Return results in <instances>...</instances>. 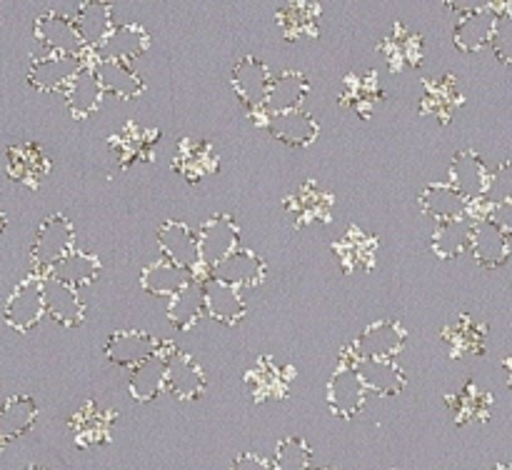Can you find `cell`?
Instances as JSON below:
<instances>
[{"label":"cell","mask_w":512,"mask_h":470,"mask_svg":"<svg viewBox=\"0 0 512 470\" xmlns=\"http://www.w3.org/2000/svg\"><path fill=\"white\" fill-rule=\"evenodd\" d=\"M365 385L360 380L358 355L353 345H345L340 353L338 365L328 380V408L335 418L353 420L365 408Z\"/></svg>","instance_id":"1"},{"label":"cell","mask_w":512,"mask_h":470,"mask_svg":"<svg viewBox=\"0 0 512 470\" xmlns=\"http://www.w3.org/2000/svg\"><path fill=\"white\" fill-rule=\"evenodd\" d=\"M275 83V75L270 73L268 63L260 60L258 55H245L230 70V85H233L235 95L240 103L248 108L253 115L255 125L265 128V103H268L270 88Z\"/></svg>","instance_id":"2"},{"label":"cell","mask_w":512,"mask_h":470,"mask_svg":"<svg viewBox=\"0 0 512 470\" xmlns=\"http://www.w3.org/2000/svg\"><path fill=\"white\" fill-rule=\"evenodd\" d=\"M75 253V228L68 215L53 213L40 223L33 243H30V263H33L35 275H43L60 260Z\"/></svg>","instance_id":"3"},{"label":"cell","mask_w":512,"mask_h":470,"mask_svg":"<svg viewBox=\"0 0 512 470\" xmlns=\"http://www.w3.org/2000/svg\"><path fill=\"white\" fill-rule=\"evenodd\" d=\"M33 33H35V40H38V43L43 45L48 53L78 55V58H88V55L93 53V50L85 45L75 18L68 13L45 10L43 15H38V18H35Z\"/></svg>","instance_id":"4"},{"label":"cell","mask_w":512,"mask_h":470,"mask_svg":"<svg viewBox=\"0 0 512 470\" xmlns=\"http://www.w3.org/2000/svg\"><path fill=\"white\" fill-rule=\"evenodd\" d=\"M90 58H93V53L88 58L60 53H45L40 58L35 55L28 65V85L40 93H65Z\"/></svg>","instance_id":"5"},{"label":"cell","mask_w":512,"mask_h":470,"mask_svg":"<svg viewBox=\"0 0 512 470\" xmlns=\"http://www.w3.org/2000/svg\"><path fill=\"white\" fill-rule=\"evenodd\" d=\"M200 263H203L205 275L218 268L225 258L235 253L240 245V225L235 223L233 215L215 213L200 228Z\"/></svg>","instance_id":"6"},{"label":"cell","mask_w":512,"mask_h":470,"mask_svg":"<svg viewBox=\"0 0 512 470\" xmlns=\"http://www.w3.org/2000/svg\"><path fill=\"white\" fill-rule=\"evenodd\" d=\"M293 365L278 363L273 355H260L253 368L245 373V388L255 403H273V400H285L290 395V383H293Z\"/></svg>","instance_id":"7"},{"label":"cell","mask_w":512,"mask_h":470,"mask_svg":"<svg viewBox=\"0 0 512 470\" xmlns=\"http://www.w3.org/2000/svg\"><path fill=\"white\" fill-rule=\"evenodd\" d=\"M158 245L163 250V258H168L170 263L188 270L195 278L205 275L203 263H200V235L188 223L165 220L158 228Z\"/></svg>","instance_id":"8"},{"label":"cell","mask_w":512,"mask_h":470,"mask_svg":"<svg viewBox=\"0 0 512 470\" xmlns=\"http://www.w3.org/2000/svg\"><path fill=\"white\" fill-rule=\"evenodd\" d=\"M45 315V295H43V278L30 275L23 283L13 288L3 305V318L18 333H28L43 320Z\"/></svg>","instance_id":"9"},{"label":"cell","mask_w":512,"mask_h":470,"mask_svg":"<svg viewBox=\"0 0 512 470\" xmlns=\"http://www.w3.org/2000/svg\"><path fill=\"white\" fill-rule=\"evenodd\" d=\"M335 198L330 190H325L318 180H305L298 190L285 198V213L295 223V228H308V225H328L333 220Z\"/></svg>","instance_id":"10"},{"label":"cell","mask_w":512,"mask_h":470,"mask_svg":"<svg viewBox=\"0 0 512 470\" xmlns=\"http://www.w3.org/2000/svg\"><path fill=\"white\" fill-rule=\"evenodd\" d=\"M350 345L363 360H395L408 345V328L400 320H378L370 323Z\"/></svg>","instance_id":"11"},{"label":"cell","mask_w":512,"mask_h":470,"mask_svg":"<svg viewBox=\"0 0 512 470\" xmlns=\"http://www.w3.org/2000/svg\"><path fill=\"white\" fill-rule=\"evenodd\" d=\"M165 340L155 338L148 330H115L103 345V355L108 363L120 365V368H138L140 363L150 360L163 350Z\"/></svg>","instance_id":"12"},{"label":"cell","mask_w":512,"mask_h":470,"mask_svg":"<svg viewBox=\"0 0 512 470\" xmlns=\"http://www.w3.org/2000/svg\"><path fill=\"white\" fill-rule=\"evenodd\" d=\"M115 418H118V413L110 405L98 403V400H85L68 423L75 445L78 448H93V445L110 443Z\"/></svg>","instance_id":"13"},{"label":"cell","mask_w":512,"mask_h":470,"mask_svg":"<svg viewBox=\"0 0 512 470\" xmlns=\"http://www.w3.org/2000/svg\"><path fill=\"white\" fill-rule=\"evenodd\" d=\"M498 20V3L475 5L468 13L458 15L453 25V43L460 53H480L490 48Z\"/></svg>","instance_id":"14"},{"label":"cell","mask_w":512,"mask_h":470,"mask_svg":"<svg viewBox=\"0 0 512 470\" xmlns=\"http://www.w3.org/2000/svg\"><path fill=\"white\" fill-rule=\"evenodd\" d=\"M378 250V238L373 233H368V230L358 228V225H350L333 243V253L345 275L370 273L375 268V263H378Z\"/></svg>","instance_id":"15"},{"label":"cell","mask_w":512,"mask_h":470,"mask_svg":"<svg viewBox=\"0 0 512 470\" xmlns=\"http://www.w3.org/2000/svg\"><path fill=\"white\" fill-rule=\"evenodd\" d=\"M465 95L460 80L453 73H440L425 78L423 95H420V113L435 118L440 125H448L458 108H463Z\"/></svg>","instance_id":"16"},{"label":"cell","mask_w":512,"mask_h":470,"mask_svg":"<svg viewBox=\"0 0 512 470\" xmlns=\"http://www.w3.org/2000/svg\"><path fill=\"white\" fill-rule=\"evenodd\" d=\"M448 183L465 195L473 205L485 203L490 183V170L485 168L483 158L473 148L455 150L450 160Z\"/></svg>","instance_id":"17"},{"label":"cell","mask_w":512,"mask_h":470,"mask_svg":"<svg viewBox=\"0 0 512 470\" xmlns=\"http://www.w3.org/2000/svg\"><path fill=\"white\" fill-rule=\"evenodd\" d=\"M205 388H208V378H205L203 365L190 353L175 350L173 358H170L165 393L180 403H193V400L203 398Z\"/></svg>","instance_id":"18"},{"label":"cell","mask_w":512,"mask_h":470,"mask_svg":"<svg viewBox=\"0 0 512 470\" xmlns=\"http://www.w3.org/2000/svg\"><path fill=\"white\" fill-rule=\"evenodd\" d=\"M175 350L178 348H175L173 340H165L163 350L158 355H153L150 360L140 363L138 368H133L128 383L133 400H138V403H153L160 393H165L170 358H173Z\"/></svg>","instance_id":"19"},{"label":"cell","mask_w":512,"mask_h":470,"mask_svg":"<svg viewBox=\"0 0 512 470\" xmlns=\"http://www.w3.org/2000/svg\"><path fill=\"white\" fill-rule=\"evenodd\" d=\"M5 173L15 183H23L28 188H38L40 180L50 173V158L45 150L33 140L25 143H10L5 148Z\"/></svg>","instance_id":"20"},{"label":"cell","mask_w":512,"mask_h":470,"mask_svg":"<svg viewBox=\"0 0 512 470\" xmlns=\"http://www.w3.org/2000/svg\"><path fill=\"white\" fill-rule=\"evenodd\" d=\"M420 213L433 218L435 223H448L473 215V203L450 183H428L418 195Z\"/></svg>","instance_id":"21"},{"label":"cell","mask_w":512,"mask_h":470,"mask_svg":"<svg viewBox=\"0 0 512 470\" xmlns=\"http://www.w3.org/2000/svg\"><path fill=\"white\" fill-rule=\"evenodd\" d=\"M160 138V130L145 128V125L128 120L125 128L120 133L110 135L108 145L113 150L115 160H118L123 168H133V165L145 163V160L153 158V148Z\"/></svg>","instance_id":"22"},{"label":"cell","mask_w":512,"mask_h":470,"mask_svg":"<svg viewBox=\"0 0 512 470\" xmlns=\"http://www.w3.org/2000/svg\"><path fill=\"white\" fill-rule=\"evenodd\" d=\"M475 218V233H473V253L475 263L480 268H503L510 258V238L500 230V225L495 223L488 215H473Z\"/></svg>","instance_id":"23"},{"label":"cell","mask_w":512,"mask_h":470,"mask_svg":"<svg viewBox=\"0 0 512 470\" xmlns=\"http://www.w3.org/2000/svg\"><path fill=\"white\" fill-rule=\"evenodd\" d=\"M173 170L188 183H200L218 170V153L210 140L180 138L175 145Z\"/></svg>","instance_id":"24"},{"label":"cell","mask_w":512,"mask_h":470,"mask_svg":"<svg viewBox=\"0 0 512 470\" xmlns=\"http://www.w3.org/2000/svg\"><path fill=\"white\" fill-rule=\"evenodd\" d=\"M378 53L383 55L393 73L415 68L423 63V35L398 20L383 38V43L378 45Z\"/></svg>","instance_id":"25"},{"label":"cell","mask_w":512,"mask_h":470,"mask_svg":"<svg viewBox=\"0 0 512 470\" xmlns=\"http://www.w3.org/2000/svg\"><path fill=\"white\" fill-rule=\"evenodd\" d=\"M45 295V315L55 320L63 328H78L85 320V300L80 298V290L60 280L43 278Z\"/></svg>","instance_id":"26"},{"label":"cell","mask_w":512,"mask_h":470,"mask_svg":"<svg viewBox=\"0 0 512 470\" xmlns=\"http://www.w3.org/2000/svg\"><path fill=\"white\" fill-rule=\"evenodd\" d=\"M150 48V33L140 23H120L115 25L113 33L108 35L93 55L98 60H120V63H133L143 58Z\"/></svg>","instance_id":"27"},{"label":"cell","mask_w":512,"mask_h":470,"mask_svg":"<svg viewBox=\"0 0 512 470\" xmlns=\"http://www.w3.org/2000/svg\"><path fill=\"white\" fill-rule=\"evenodd\" d=\"M208 275L223 280V283L233 285V288H255L265 280L268 275V263L260 258L255 250L250 248H238L230 258H225L218 268L210 270Z\"/></svg>","instance_id":"28"},{"label":"cell","mask_w":512,"mask_h":470,"mask_svg":"<svg viewBox=\"0 0 512 470\" xmlns=\"http://www.w3.org/2000/svg\"><path fill=\"white\" fill-rule=\"evenodd\" d=\"M63 95L65 105H68L70 115H73L75 120H88L98 113L100 105H103L105 90L103 85H100L98 73H95L93 58L85 63V68L80 70L78 75H75V80L68 85V90H65Z\"/></svg>","instance_id":"29"},{"label":"cell","mask_w":512,"mask_h":470,"mask_svg":"<svg viewBox=\"0 0 512 470\" xmlns=\"http://www.w3.org/2000/svg\"><path fill=\"white\" fill-rule=\"evenodd\" d=\"M205 308L215 323L223 325H238L240 320L248 315V305H245L243 290L233 288V285L223 283V280L205 275Z\"/></svg>","instance_id":"30"},{"label":"cell","mask_w":512,"mask_h":470,"mask_svg":"<svg viewBox=\"0 0 512 470\" xmlns=\"http://www.w3.org/2000/svg\"><path fill=\"white\" fill-rule=\"evenodd\" d=\"M268 133L288 148H310L320 135V123L308 110H290V113L270 115Z\"/></svg>","instance_id":"31"},{"label":"cell","mask_w":512,"mask_h":470,"mask_svg":"<svg viewBox=\"0 0 512 470\" xmlns=\"http://www.w3.org/2000/svg\"><path fill=\"white\" fill-rule=\"evenodd\" d=\"M450 358H465V355H483L488 345V325L475 320L473 315H460L448 323L440 333Z\"/></svg>","instance_id":"32"},{"label":"cell","mask_w":512,"mask_h":470,"mask_svg":"<svg viewBox=\"0 0 512 470\" xmlns=\"http://www.w3.org/2000/svg\"><path fill=\"white\" fill-rule=\"evenodd\" d=\"M320 18H323V8L313 0H293L275 13L278 28L283 30L285 40H290V43L318 38Z\"/></svg>","instance_id":"33"},{"label":"cell","mask_w":512,"mask_h":470,"mask_svg":"<svg viewBox=\"0 0 512 470\" xmlns=\"http://www.w3.org/2000/svg\"><path fill=\"white\" fill-rule=\"evenodd\" d=\"M310 93V80L303 70H285L275 75V83L270 88L268 103H265V125L270 115L290 113V110L303 108L305 98Z\"/></svg>","instance_id":"34"},{"label":"cell","mask_w":512,"mask_h":470,"mask_svg":"<svg viewBox=\"0 0 512 470\" xmlns=\"http://www.w3.org/2000/svg\"><path fill=\"white\" fill-rule=\"evenodd\" d=\"M205 275L200 278H193L178 295H173L168 303V323L173 325L175 330H193L195 325L200 323L203 315H208V308H205Z\"/></svg>","instance_id":"35"},{"label":"cell","mask_w":512,"mask_h":470,"mask_svg":"<svg viewBox=\"0 0 512 470\" xmlns=\"http://www.w3.org/2000/svg\"><path fill=\"white\" fill-rule=\"evenodd\" d=\"M445 400H448L455 425L485 423L493 413V395L480 388L478 383H473V380H468L458 393H450Z\"/></svg>","instance_id":"36"},{"label":"cell","mask_w":512,"mask_h":470,"mask_svg":"<svg viewBox=\"0 0 512 470\" xmlns=\"http://www.w3.org/2000/svg\"><path fill=\"white\" fill-rule=\"evenodd\" d=\"M358 370L365 390L375 395H383V398H395L408 385V375H405V370L395 360L358 358Z\"/></svg>","instance_id":"37"},{"label":"cell","mask_w":512,"mask_h":470,"mask_svg":"<svg viewBox=\"0 0 512 470\" xmlns=\"http://www.w3.org/2000/svg\"><path fill=\"white\" fill-rule=\"evenodd\" d=\"M340 105L355 110L360 118H370L375 105L383 100V88L378 83L375 70H363V73H348L345 75L343 93H340Z\"/></svg>","instance_id":"38"},{"label":"cell","mask_w":512,"mask_h":470,"mask_svg":"<svg viewBox=\"0 0 512 470\" xmlns=\"http://www.w3.org/2000/svg\"><path fill=\"white\" fill-rule=\"evenodd\" d=\"M193 278L195 275H190L188 270L170 263L168 258H158L140 270V288H143L145 293L170 300L173 295H178Z\"/></svg>","instance_id":"39"},{"label":"cell","mask_w":512,"mask_h":470,"mask_svg":"<svg viewBox=\"0 0 512 470\" xmlns=\"http://www.w3.org/2000/svg\"><path fill=\"white\" fill-rule=\"evenodd\" d=\"M93 63L105 93L115 95L120 100H135L145 93V80L128 63H120V60H98L95 55Z\"/></svg>","instance_id":"40"},{"label":"cell","mask_w":512,"mask_h":470,"mask_svg":"<svg viewBox=\"0 0 512 470\" xmlns=\"http://www.w3.org/2000/svg\"><path fill=\"white\" fill-rule=\"evenodd\" d=\"M473 233H475L473 215L460 220H448V223H440L438 228L433 230V238H430V250H433L440 260H455L473 248Z\"/></svg>","instance_id":"41"},{"label":"cell","mask_w":512,"mask_h":470,"mask_svg":"<svg viewBox=\"0 0 512 470\" xmlns=\"http://www.w3.org/2000/svg\"><path fill=\"white\" fill-rule=\"evenodd\" d=\"M38 415L40 408L30 395H10V398L5 400L3 410H0V443L10 445L13 440L23 438V435L35 425Z\"/></svg>","instance_id":"42"},{"label":"cell","mask_w":512,"mask_h":470,"mask_svg":"<svg viewBox=\"0 0 512 470\" xmlns=\"http://www.w3.org/2000/svg\"><path fill=\"white\" fill-rule=\"evenodd\" d=\"M75 23H78L80 35H83L85 45L90 50H98L100 45L108 40V35L115 30L113 20V5L100 3V0H90V3H83L73 13Z\"/></svg>","instance_id":"43"},{"label":"cell","mask_w":512,"mask_h":470,"mask_svg":"<svg viewBox=\"0 0 512 470\" xmlns=\"http://www.w3.org/2000/svg\"><path fill=\"white\" fill-rule=\"evenodd\" d=\"M103 273V263L95 253H85V250H75L68 258L60 260L58 265H53L50 270H45L40 278H53L60 283H68L73 288H83L98 280V275Z\"/></svg>","instance_id":"44"},{"label":"cell","mask_w":512,"mask_h":470,"mask_svg":"<svg viewBox=\"0 0 512 470\" xmlns=\"http://www.w3.org/2000/svg\"><path fill=\"white\" fill-rule=\"evenodd\" d=\"M275 470H313V450L300 435H288L275 448Z\"/></svg>","instance_id":"45"},{"label":"cell","mask_w":512,"mask_h":470,"mask_svg":"<svg viewBox=\"0 0 512 470\" xmlns=\"http://www.w3.org/2000/svg\"><path fill=\"white\" fill-rule=\"evenodd\" d=\"M495 58L503 65H512V5L498 3V20H495L493 43H490Z\"/></svg>","instance_id":"46"},{"label":"cell","mask_w":512,"mask_h":470,"mask_svg":"<svg viewBox=\"0 0 512 470\" xmlns=\"http://www.w3.org/2000/svg\"><path fill=\"white\" fill-rule=\"evenodd\" d=\"M512 203V160H505L498 168L490 170L488 195H485V205H503Z\"/></svg>","instance_id":"47"},{"label":"cell","mask_w":512,"mask_h":470,"mask_svg":"<svg viewBox=\"0 0 512 470\" xmlns=\"http://www.w3.org/2000/svg\"><path fill=\"white\" fill-rule=\"evenodd\" d=\"M473 215H488V218H493L495 223L500 225V230H503L508 238H512V203H503V205H473Z\"/></svg>","instance_id":"48"},{"label":"cell","mask_w":512,"mask_h":470,"mask_svg":"<svg viewBox=\"0 0 512 470\" xmlns=\"http://www.w3.org/2000/svg\"><path fill=\"white\" fill-rule=\"evenodd\" d=\"M230 470H275V463L258 453H240L230 465Z\"/></svg>","instance_id":"49"},{"label":"cell","mask_w":512,"mask_h":470,"mask_svg":"<svg viewBox=\"0 0 512 470\" xmlns=\"http://www.w3.org/2000/svg\"><path fill=\"white\" fill-rule=\"evenodd\" d=\"M503 368H505V375H508V383L512 385V355H510V358H505Z\"/></svg>","instance_id":"50"},{"label":"cell","mask_w":512,"mask_h":470,"mask_svg":"<svg viewBox=\"0 0 512 470\" xmlns=\"http://www.w3.org/2000/svg\"><path fill=\"white\" fill-rule=\"evenodd\" d=\"M490 470H512V463H498L495 468H490Z\"/></svg>","instance_id":"51"},{"label":"cell","mask_w":512,"mask_h":470,"mask_svg":"<svg viewBox=\"0 0 512 470\" xmlns=\"http://www.w3.org/2000/svg\"><path fill=\"white\" fill-rule=\"evenodd\" d=\"M25 470H45V468H40V465H28V468Z\"/></svg>","instance_id":"52"},{"label":"cell","mask_w":512,"mask_h":470,"mask_svg":"<svg viewBox=\"0 0 512 470\" xmlns=\"http://www.w3.org/2000/svg\"><path fill=\"white\" fill-rule=\"evenodd\" d=\"M313 470H335V468H313Z\"/></svg>","instance_id":"53"}]
</instances>
